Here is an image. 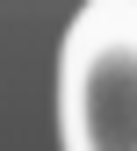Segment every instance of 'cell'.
Returning <instances> with one entry per match:
<instances>
[{
	"label": "cell",
	"mask_w": 137,
	"mask_h": 151,
	"mask_svg": "<svg viewBox=\"0 0 137 151\" xmlns=\"http://www.w3.org/2000/svg\"><path fill=\"white\" fill-rule=\"evenodd\" d=\"M58 144L137 151V0H80L58 43Z\"/></svg>",
	"instance_id": "obj_1"
}]
</instances>
